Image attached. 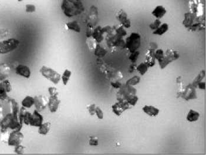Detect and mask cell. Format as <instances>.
Wrapping results in <instances>:
<instances>
[{
    "label": "cell",
    "mask_w": 206,
    "mask_h": 155,
    "mask_svg": "<svg viewBox=\"0 0 206 155\" xmlns=\"http://www.w3.org/2000/svg\"><path fill=\"white\" fill-rule=\"evenodd\" d=\"M25 151V148L21 144H19L18 145H17L15 146L14 151L17 154L22 155L24 153Z\"/></svg>",
    "instance_id": "obj_40"
},
{
    "label": "cell",
    "mask_w": 206,
    "mask_h": 155,
    "mask_svg": "<svg viewBox=\"0 0 206 155\" xmlns=\"http://www.w3.org/2000/svg\"><path fill=\"white\" fill-rule=\"evenodd\" d=\"M25 11L27 13H33L36 11V7L32 4H28L25 5Z\"/></svg>",
    "instance_id": "obj_39"
},
{
    "label": "cell",
    "mask_w": 206,
    "mask_h": 155,
    "mask_svg": "<svg viewBox=\"0 0 206 155\" xmlns=\"http://www.w3.org/2000/svg\"><path fill=\"white\" fill-rule=\"evenodd\" d=\"M71 75H72V72L71 70H69L68 69H66L64 71L62 75L61 76V79L62 80V83H63V85H65V86L67 85L68 83L69 82V81L70 80Z\"/></svg>",
    "instance_id": "obj_31"
},
{
    "label": "cell",
    "mask_w": 206,
    "mask_h": 155,
    "mask_svg": "<svg viewBox=\"0 0 206 155\" xmlns=\"http://www.w3.org/2000/svg\"><path fill=\"white\" fill-rule=\"evenodd\" d=\"M66 27L68 30L74 31L76 33H80L81 31V28H80V25L76 21L67 22L66 24Z\"/></svg>",
    "instance_id": "obj_26"
},
{
    "label": "cell",
    "mask_w": 206,
    "mask_h": 155,
    "mask_svg": "<svg viewBox=\"0 0 206 155\" xmlns=\"http://www.w3.org/2000/svg\"><path fill=\"white\" fill-rule=\"evenodd\" d=\"M169 24L166 22L162 23L161 25L155 30L153 31V34L154 35H157V36H163L165 34L168 30H169Z\"/></svg>",
    "instance_id": "obj_22"
},
{
    "label": "cell",
    "mask_w": 206,
    "mask_h": 155,
    "mask_svg": "<svg viewBox=\"0 0 206 155\" xmlns=\"http://www.w3.org/2000/svg\"><path fill=\"white\" fill-rule=\"evenodd\" d=\"M43 121L44 117L42 115L39 113V112L35 110L34 113L31 114L30 117L29 125L34 127H39L42 124Z\"/></svg>",
    "instance_id": "obj_14"
},
{
    "label": "cell",
    "mask_w": 206,
    "mask_h": 155,
    "mask_svg": "<svg viewBox=\"0 0 206 155\" xmlns=\"http://www.w3.org/2000/svg\"><path fill=\"white\" fill-rule=\"evenodd\" d=\"M111 84L112 86L114 88L117 89H119L121 87V86H122V83L120 81H119L118 80H113L111 82Z\"/></svg>",
    "instance_id": "obj_48"
},
{
    "label": "cell",
    "mask_w": 206,
    "mask_h": 155,
    "mask_svg": "<svg viewBox=\"0 0 206 155\" xmlns=\"http://www.w3.org/2000/svg\"><path fill=\"white\" fill-rule=\"evenodd\" d=\"M185 100L189 101L191 100H194L197 98V92L196 90V88H194L191 83L188 84L187 86H186L184 89L183 94L182 97Z\"/></svg>",
    "instance_id": "obj_9"
},
{
    "label": "cell",
    "mask_w": 206,
    "mask_h": 155,
    "mask_svg": "<svg viewBox=\"0 0 206 155\" xmlns=\"http://www.w3.org/2000/svg\"><path fill=\"white\" fill-rule=\"evenodd\" d=\"M142 110L145 113L151 117H156L160 112V110L153 106L146 105L143 107Z\"/></svg>",
    "instance_id": "obj_20"
},
{
    "label": "cell",
    "mask_w": 206,
    "mask_h": 155,
    "mask_svg": "<svg viewBox=\"0 0 206 155\" xmlns=\"http://www.w3.org/2000/svg\"><path fill=\"white\" fill-rule=\"evenodd\" d=\"M116 19L124 28H129L131 27V21L128 17V14L123 10H120L118 12Z\"/></svg>",
    "instance_id": "obj_11"
},
{
    "label": "cell",
    "mask_w": 206,
    "mask_h": 155,
    "mask_svg": "<svg viewBox=\"0 0 206 155\" xmlns=\"http://www.w3.org/2000/svg\"><path fill=\"white\" fill-rule=\"evenodd\" d=\"M19 45V41L16 39H7L0 42V54H5L15 50Z\"/></svg>",
    "instance_id": "obj_6"
},
{
    "label": "cell",
    "mask_w": 206,
    "mask_h": 155,
    "mask_svg": "<svg viewBox=\"0 0 206 155\" xmlns=\"http://www.w3.org/2000/svg\"><path fill=\"white\" fill-rule=\"evenodd\" d=\"M149 67L145 63H141L139 65H137L136 70L141 75L143 76L148 72Z\"/></svg>",
    "instance_id": "obj_32"
},
{
    "label": "cell",
    "mask_w": 206,
    "mask_h": 155,
    "mask_svg": "<svg viewBox=\"0 0 206 155\" xmlns=\"http://www.w3.org/2000/svg\"><path fill=\"white\" fill-rule=\"evenodd\" d=\"M200 117V113L193 109H190L188 112L186 116V119L189 122H194L199 120Z\"/></svg>",
    "instance_id": "obj_24"
},
{
    "label": "cell",
    "mask_w": 206,
    "mask_h": 155,
    "mask_svg": "<svg viewBox=\"0 0 206 155\" xmlns=\"http://www.w3.org/2000/svg\"><path fill=\"white\" fill-rule=\"evenodd\" d=\"M92 37L97 43H100L104 39V35L102 31V27L97 26L94 28Z\"/></svg>",
    "instance_id": "obj_21"
},
{
    "label": "cell",
    "mask_w": 206,
    "mask_h": 155,
    "mask_svg": "<svg viewBox=\"0 0 206 155\" xmlns=\"http://www.w3.org/2000/svg\"><path fill=\"white\" fill-rule=\"evenodd\" d=\"M197 87L201 90H205L206 89V82L203 81L200 82L197 85Z\"/></svg>",
    "instance_id": "obj_51"
},
{
    "label": "cell",
    "mask_w": 206,
    "mask_h": 155,
    "mask_svg": "<svg viewBox=\"0 0 206 155\" xmlns=\"http://www.w3.org/2000/svg\"><path fill=\"white\" fill-rule=\"evenodd\" d=\"M89 144L91 146H97L99 145V139L97 137L95 136H91L89 140Z\"/></svg>",
    "instance_id": "obj_43"
},
{
    "label": "cell",
    "mask_w": 206,
    "mask_h": 155,
    "mask_svg": "<svg viewBox=\"0 0 206 155\" xmlns=\"http://www.w3.org/2000/svg\"><path fill=\"white\" fill-rule=\"evenodd\" d=\"M12 90V86L8 80L1 81L0 83V99L4 100L7 97V94Z\"/></svg>",
    "instance_id": "obj_13"
},
{
    "label": "cell",
    "mask_w": 206,
    "mask_h": 155,
    "mask_svg": "<svg viewBox=\"0 0 206 155\" xmlns=\"http://www.w3.org/2000/svg\"><path fill=\"white\" fill-rule=\"evenodd\" d=\"M166 13H167L166 8L162 5H159L155 7V8L151 11V14L156 19H160L166 15Z\"/></svg>",
    "instance_id": "obj_18"
},
{
    "label": "cell",
    "mask_w": 206,
    "mask_h": 155,
    "mask_svg": "<svg viewBox=\"0 0 206 155\" xmlns=\"http://www.w3.org/2000/svg\"><path fill=\"white\" fill-rule=\"evenodd\" d=\"M98 17V11L97 8L95 6H92L90 8L89 15L87 17L88 25H91L94 26L96 22Z\"/></svg>",
    "instance_id": "obj_17"
},
{
    "label": "cell",
    "mask_w": 206,
    "mask_h": 155,
    "mask_svg": "<svg viewBox=\"0 0 206 155\" xmlns=\"http://www.w3.org/2000/svg\"><path fill=\"white\" fill-rule=\"evenodd\" d=\"M125 41L124 48H126L130 53L137 51L141 45V36L137 33H132Z\"/></svg>",
    "instance_id": "obj_3"
},
{
    "label": "cell",
    "mask_w": 206,
    "mask_h": 155,
    "mask_svg": "<svg viewBox=\"0 0 206 155\" xmlns=\"http://www.w3.org/2000/svg\"><path fill=\"white\" fill-rule=\"evenodd\" d=\"M9 34V31L7 29L0 28V40L7 37Z\"/></svg>",
    "instance_id": "obj_42"
},
{
    "label": "cell",
    "mask_w": 206,
    "mask_h": 155,
    "mask_svg": "<svg viewBox=\"0 0 206 155\" xmlns=\"http://www.w3.org/2000/svg\"><path fill=\"white\" fill-rule=\"evenodd\" d=\"M39 71L44 78L51 81L54 84H58L61 80V75L52 68L43 66Z\"/></svg>",
    "instance_id": "obj_5"
},
{
    "label": "cell",
    "mask_w": 206,
    "mask_h": 155,
    "mask_svg": "<svg viewBox=\"0 0 206 155\" xmlns=\"http://www.w3.org/2000/svg\"><path fill=\"white\" fill-rule=\"evenodd\" d=\"M38 127V133L45 136L49 133L51 127V124L49 122L42 123V124Z\"/></svg>",
    "instance_id": "obj_23"
},
{
    "label": "cell",
    "mask_w": 206,
    "mask_h": 155,
    "mask_svg": "<svg viewBox=\"0 0 206 155\" xmlns=\"http://www.w3.org/2000/svg\"><path fill=\"white\" fill-rule=\"evenodd\" d=\"M117 101L119 103L120 106L122 107L123 111H125L126 110H128L131 108V106L129 104V103L125 99L121 98V97H117Z\"/></svg>",
    "instance_id": "obj_34"
},
{
    "label": "cell",
    "mask_w": 206,
    "mask_h": 155,
    "mask_svg": "<svg viewBox=\"0 0 206 155\" xmlns=\"http://www.w3.org/2000/svg\"><path fill=\"white\" fill-rule=\"evenodd\" d=\"M61 10L67 17H73L82 14L85 7L81 0H63Z\"/></svg>",
    "instance_id": "obj_1"
},
{
    "label": "cell",
    "mask_w": 206,
    "mask_h": 155,
    "mask_svg": "<svg viewBox=\"0 0 206 155\" xmlns=\"http://www.w3.org/2000/svg\"><path fill=\"white\" fill-rule=\"evenodd\" d=\"M112 109L113 113L117 116H121L123 112H124L118 101L113 104L112 106Z\"/></svg>",
    "instance_id": "obj_30"
},
{
    "label": "cell",
    "mask_w": 206,
    "mask_h": 155,
    "mask_svg": "<svg viewBox=\"0 0 206 155\" xmlns=\"http://www.w3.org/2000/svg\"><path fill=\"white\" fill-rule=\"evenodd\" d=\"M102 31L103 35L105 34H106L108 35V34H109L111 33H112L113 32H114L113 28L111 27L110 25H106V26H105L103 27H102Z\"/></svg>",
    "instance_id": "obj_41"
},
{
    "label": "cell",
    "mask_w": 206,
    "mask_h": 155,
    "mask_svg": "<svg viewBox=\"0 0 206 155\" xmlns=\"http://www.w3.org/2000/svg\"><path fill=\"white\" fill-rule=\"evenodd\" d=\"M106 43L110 48L122 47L124 48L125 41L122 37L117 35L115 33H111L106 36Z\"/></svg>",
    "instance_id": "obj_7"
},
{
    "label": "cell",
    "mask_w": 206,
    "mask_h": 155,
    "mask_svg": "<svg viewBox=\"0 0 206 155\" xmlns=\"http://www.w3.org/2000/svg\"><path fill=\"white\" fill-rule=\"evenodd\" d=\"M31 115V113L30 112L27 111V112L25 113L24 117L23 123H24L27 125H29V124H30V119Z\"/></svg>",
    "instance_id": "obj_46"
},
{
    "label": "cell",
    "mask_w": 206,
    "mask_h": 155,
    "mask_svg": "<svg viewBox=\"0 0 206 155\" xmlns=\"http://www.w3.org/2000/svg\"><path fill=\"white\" fill-rule=\"evenodd\" d=\"M4 116V109L1 105H0V121L3 119Z\"/></svg>",
    "instance_id": "obj_52"
},
{
    "label": "cell",
    "mask_w": 206,
    "mask_h": 155,
    "mask_svg": "<svg viewBox=\"0 0 206 155\" xmlns=\"http://www.w3.org/2000/svg\"><path fill=\"white\" fill-rule=\"evenodd\" d=\"M22 107L26 109L31 108L33 105H34V97H31L30 96H27L22 101H21Z\"/></svg>",
    "instance_id": "obj_25"
},
{
    "label": "cell",
    "mask_w": 206,
    "mask_h": 155,
    "mask_svg": "<svg viewBox=\"0 0 206 155\" xmlns=\"http://www.w3.org/2000/svg\"><path fill=\"white\" fill-rule=\"evenodd\" d=\"M95 115H96V116L97 117V118L99 119H103V112L102 110V109L99 107V106H96V109H95Z\"/></svg>",
    "instance_id": "obj_44"
},
{
    "label": "cell",
    "mask_w": 206,
    "mask_h": 155,
    "mask_svg": "<svg viewBox=\"0 0 206 155\" xmlns=\"http://www.w3.org/2000/svg\"><path fill=\"white\" fill-rule=\"evenodd\" d=\"M18 1L19 2H21V1H22L24 0H18Z\"/></svg>",
    "instance_id": "obj_54"
},
{
    "label": "cell",
    "mask_w": 206,
    "mask_h": 155,
    "mask_svg": "<svg viewBox=\"0 0 206 155\" xmlns=\"http://www.w3.org/2000/svg\"><path fill=\"white\" fill-rule=\"evenodd\" d=\"M139 54H140V53L138 50L135 51L133 53H130L129 56V59L131 60V63H136L138 57L139 56Z\"/></svg>",
    "instance_id": "obj_38"
},
{
    "label": "cell",
    "mask_w": 206,
    "mask_h": 155,
    "mask_svg": "<svg viewBox=\"0 0 206 155\" xmlns=\"http://www.w3.org/2000/svg\"><path fill=\"white\" fill-rule=\"evenodd\" d=\"M96 107V106L95 104H92L88 106V110L91 116H94V115H95Z\"/></svg>",
    "instance_id": "obj_47"
},
{
    "label": "cell",
    "mask_w": 206,
    "mask_h": 155,
    "mask_svg": "<svg viewBox=\"0 0 206 155\" xmlns=\"http://www.w3.org/2000/svg\"><path fill=\"white\" fill-rule=\"evenodd\" d=\"M140 81V78L137 76H134L133 77L129 78L125 83L126 85L131 86H134L137 85L138 83H139Z\"/></svg>",
    "instance_id": "obj_35"
},
{
    "label": "cell",
    "mask_w": 206,
    "mask_h": 155,
    "mask_svg": "<svg viewBox=\"0 0 206 155\" xmlns=\"http://www.w3.org/2000/svg\"><path fill=\"white\" fill-rule=\"evenodd\" d=\"M86 44L89 50L94 52L98 43L96 41V40L92 37H88L86 39Z\"/></svg>",
    "instance_id": "obj_33"
},
{
    "label": "cell",
    "mask_w": 206,
    "mask_h": 155,
    "mask_svg": "<svg viewBox=\"0 0 206 155\" xmlns=\"http://www.w3.org/2000/svg\"><path fill=\"white\" fill-rule=\"evenodd\" d=\"M16 72L19 76L26 78H29L31 75L30 69L24 64H19L16 69Z\"/></svg>",
    "instance_id": "obj_16"
},
{
    "label": "cell",
    "mask_w": 206,
    "mask_h": 155,
    "mask_svg": "<svg viewBox=\"0 0 206 155\" xmlns=\"http://www.w3.org/2000/svg\"><path fill=\"white\" fill-rule=\"evenodd\" d=\"M182 76H179V77H178V78H177V79H176V82L177 83H181V82H182Z\"/></svg>",
    "instance_id": "obj_53"
},
{
    "label": "cell",
    "mask_w": 206,
    "mask_h": 155,
    "mask_svg": "<svg viewBox=\"0 0 206 155\" xmlns=\"http://www.w3.org/2000/svg\"><path fill=\"white\" fill-rule=\"evenodd\" d=\"M61 103V100L59 96V94L51 96L48 99V106L49 108V111L51 113H55L59 107Z\"/></svg>",
    "instance_id": "obj_12"
},
{
    "label": "cell",
    "mask_w": 206,
    "mask_h": 155,
    "mask_svg": "<svg viewBox=\"0 0 206 155\" xmlns=\"http://www.w3.org/2000/svg\"><path fill=\"white\" fill-rule=\"evenodd\" d=\"M48 100L44 95H38L34 97V106L38 112L44 110L48 106Z\"/></svg>",
    "instance_id": "obj_10"
},
{
    "label": "cell",
    "mask_w": 206,
    "mask_h": 155,
    "mask_svg": "<svg viewBox=\"0 0 206 155\" xmlns=\"http://www.w3.org/2000/svg\"><path fill=\"white\" fill-rule=\"evenodd\" d=\"M48 92H49L50 96H54V95H56L59 94L57 89L55 87H49L48 88Z\"/></svg>",
    "instance_id": "obj_49"
},
{
    "label": "cell",
    "mask_w": 206,
    "mask_h": 155,
    "mask_svg": "<svg viewBox=\"0 0 206 155\" xmlns=\"http://www.w3.org/2000/svg\"><path fill=\"white\" fill-rule=\"evenodd\" d=\"M156 48L151 47L149 48L145 56V63L148 66V67H153L155 64H156V59L154 57V54Z\"/></svg>",
    "instance_id": "obj_15"
},
{
    "label": "cell",
    "mask_w": 206,
    "mask_h": 155,
    "mask_svg": "<svg viewBox=\"0 0 206 155\" xmlns=\"http://www.w3.org/2000/svg\"><path fill=\"white\" fill-rule=\"evenodd\" d=\"M179 57L180 54L177 51L173 49H168L165 51L162 59L158 61L159 67L161 69H164L169 64L177 60Z\"/></svg>",
    "instance_id": "obj_4"
},
{
    "label": "cell",
    "mask_w": 206,
    "mask_h": 155,
    "mask_svg": "<svg viewBox=\"0 0 206 155\" xmlns=\"http://www.w3.org/2000/svg\"><path fill=\"white\" fill-rule=\"evenodd\" d=\"M11 71L10 67L5 64H0V81H3L7 79L10 75Z\"/></svg>",
    "instance_id": "obj_19"
},
{
    "label": "cell",
    "mask_w": 206,
    "mask_h": 155,
    "mask_svg": "<svg viewBox=\"0 0 206 155\" xmlns=\"http://www.w3.org/2000/svg\"><path fill=\"white\" fill-rule=\"evenodd\" d=\"M24 136L20 131L14 130L10 134L8 139V145L11 146H16L21 144Z\"/></svg>",
    "instance_id": "obj_8"
},
{
    "label": "cell",
    "mask_w": 206,
    "mask_h": 155,
    "mask_svg": "<svg viewBox=\"0 0 206 155\" xmlns=\"http://www.w3.org/2000/svg\"><path fill=\"white\" fill-rule=\"evenodd\" d=\"M94 54L98 57H104L106 54H107V50L103 48L102 46H101L99 43L97 44L96 47L95 48V50L94 51Z\"/></svg>",
    "instance_id": "obj_27"
},
{
    "label": "cell",
    "mask_w": 206,
    "mask_h": 155,
    "mask_svg": "<svg viewBox=\"0 0 206 155\" xmlns=\"http://www.w3.org/2000/svg\"><path fill=\"white\" fill-rule=\"evenodd\" d=\"M164 53H165V51L162 49L161 48L156 49L154 51V58L156 59V60H157V61L160 60L163 57Z\"/></svg>",
    "instance_id": "obj_36"
},
{
    "label": "cell",
    "mask_w": 206,
    "mask_h": 155,
    "mask_svg": "<svg viewBox=\"0 0 206 155\" xmlns=\"http://www.w3.org/2000/svg\"><path fill=\"white\" fill-rule=\"evenodd\" d=\"M162 24V21L160 19H155L149 24L150 29L153 31L156 30Z\"/></svg>",
    "instance_id": "obj_37"
},
{
    "label": "cell",
    "mask_w": 206,
    "mask_h": 155,
    "mask_svg": "<svg viewBox=\"0 0 206 155\" xmlns=\"http://www.w3.org/2000/svg\"><path fill=\"white\" fill-rule=\"evenodd\" d=\"M114 30V32L118 36L120 37H125L127 35V31L125 30V28H124L121 24L114 26L113 27Z\"/></svg>",
    "instance_id": "obj_29"
},
{
    "label": "cell",
    "mask_w": 206,
    "mask_h": 155,
    "mask_svg": "<svg viewBox=\"0 0 206 155\" xmlns=\"http://www.w3.org/2000/svg\"><path fill=\"white\" fill-rule=\"evenodd\" d=\"M94 26L91 25H88L87 30L86 32V36L87 38L92 37L93 32H94Z\"/></svg>",
    "instance_id": "obj_45"
},
{
    "label": "cell",
    "mask_w": 206,
    "mask_h": 155,
    "mask_svg": "<svg viewBox=\"0 0 206 155\" xmlns=\"http://www.w3.org/2000/svg\"><path fill=\"white\" fill-rule=\"evenodd\" d=\"M136 93L137 90L134 86L122 84L117 93V97H121L126 100L131 106H134L139 100Z\"/></svg>",
    "instance_id": "obj_2"
},
{
    "label": "cell",
    "mask_w": 206,
    "mask_h": 155,
    "mask_svg": "<svg viewBox=\"0 0 206 155\" xmlns=\"http://www.w3.org/2000/svg\"><path fill=\"white\" fill-rule=\"evenodd\" d=\"M136 67L137 64H136V63H131V64H130L129 67V72L131 73H133L134 71L136 70Z\"/></svg>",
    "instance_id": "obj_50"
},
{
    "label": "cell",
    "mask_w": 206,
    "mask_h": 155,
    "mask_svg": "<svg viewBox=\"0 0 206 155\" xmlns=\"http://www.w3.org/2000/svg\"><path fill=\"white\" fill-rule=\"evenodd\" d=\"M206 76V71L205 70H202L200 73L196 77V78H194L191 84L192 86L194 87V88H197V85L198 84L202 81V80L205 78Z\"/></svg>",
    "instance_id": "obj_28"
}]
</instances>
